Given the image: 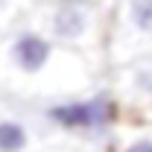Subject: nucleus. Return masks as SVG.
Listing matches in <instances>:
<instances>
[{
    "instance_id": "obj_1",
    "label": "nucleus",
    "mask_w": 152,
    "mask_h": 152,
    "mask_svg": "<svg viewBox=\"0 0 152 152\" xmlns=\"http://www.w3.org/2000/svg\"><path fill=\"white\" fill-rule=\"evenodd\" d=\"M50 120L64 126V129H94V126H105L111 120V102L105 96H94L88 102H64L50 108Z\"/></svg>"
},
{
    "instance_id": "obj_8",
    "label": "nucleus",
    "mask_w": 152,
    "mask_h": 152,
    "mask_svg": "<svg viewBox=\"0 0 152 152\" xmlns=\"http://www.w3.org/2000/svg\"><path fill=\"white\" fill-rule=\"evenodd\" d=\"M61 3H64V6H82L85 0H61Z\"/></svg>"
},
{
    "instance_id": "obj_7",
    "label": "nucleus",
    "mask_w": 152,
    "mask_h": 152,
    "mask_svg": "<svg viewBox=\"0 0 152 152\" xmlns=\"http://www.w3.org/2000/svg\"><path fill=\"white\" fill-rule=\"evenodd\" d=\"M126 152H152V137H146V140H137V143H132Z\"/></svg>"
},
{
    "instance_id": "obj_2",
    "label": "nucleus",
    "mask_w": 152,
    "mask_h": 152,
    "mask_svg": "<svg viewBox=\"0 0 152 152\" xmlns=\"http://www.w3.org/2000/svg\"><path fill=\"white\" fill-rule=\"evenodd\" d=\"M12 56H15L20 70L35 73V70H41V67L47 64V58H50V44L41 35H35V32H23V35L12 44Z\"/></svg>"
},
{
    "instance_id": "obj_6",
    "label": "nucleus",
    "mask_w": 152,
    "mask_h": 152,
    "mask_svg": "<svg viewBox=\"0 0 152 152\" xmlns=\"http://www.w3.org/2000/svg\"><path fill=\"white\" fill-rule=\"evenodd\" d=\"M137 85L152 94V70H140V73H137Z\"/></svg>"
},
{
    "instance_id": "obj_4",
    "label": "nucleus",
    "mask_w": 152,
    "mask_h": 152,
    "mask_svg": "<svg viewBox=\"0 0 152 152\" xmlns=\"http://www.w3.org/2000/svg\"><path fill=\"white\" fill-rule=\"evenodd\" d=\"M26 146V132L15 120H3L0 123V152H20Z\"/></svg>"
},
{
    "instance_id": "obj_5",
    "label": "nucleus",
    "mask_w": 152,
    "mask_h": 152,
    "mask_svg": "<svg viewBox=\"0 0 152 152\" xmlns=\"http://www.w3.org/2000/svg\"><path fill=\"white\" fill-rule=\"evenodd\" d=\"M132 20L140 32H152V0H134L132 3Z\"/></svg>"
},
{
    "instance_id": "obj_3",
    "label": "nucleus",
    "mask_w": 152,
    "mask_h": 152,
    "mask_svg": "<svg viewBox=\"0 0 152 152\" xmlns=\"http://www.w3.org/2000/svg\"><path fill=\"white\" fill-rule=\"evenodd\" d=\"M85 29V15L79 12V6H61L53 15V32L61 38H76Z\"/></svg>"
}]
</instances>
